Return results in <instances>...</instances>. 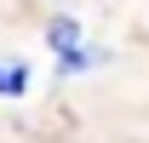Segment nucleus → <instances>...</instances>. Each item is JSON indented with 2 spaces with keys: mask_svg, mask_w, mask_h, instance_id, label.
<instances>
[{
  "mask_svg": "<svg viewBox=\"0 0 149 143\" xmlns=\"http://www.w3.org/2000/svg\"><path fill=\"white\" fill-rule=\"evenodd\" d=\"M46 46H52L57 57H63V52H74V46H80V29H74V17H52V23H46Z\"/></svg>",
  "mask_w": 149,
  "mask_h": 143,
  "instance_id": "f257e3e1",
  "label": "nucleus"
},
{
  "mask_svg": "<svg viewBox=\"0 0 149 143\" xmlns=\"http://www.w3.org/2000/svg\"><path fill=\"white\" fill-rule=\"evenodd\" d=\"M23 86H29V74H23V63H12V69H0V97H17Z\"/></svg>",
  "mask_w": 149,
  "mask_h": 143,
  "instance_id": "f03ea898",
  "label": "nucleus"
},
{
  "mask_svg": "<svg viewBox=\"0 0 149 143\" xmlns=\"http://www.w3.org/2000/svg\"><path fill=\"white\" fill-rule=\"evenodd\" d=\"M92 57H103V52H92V46H74V52H63V74H80V69H92Z\"/></svg>",
  "mask_w": 149,
  "mask_h": 143,
  "instance_id": "7ed1b4c3",
  "label": "nucleus"
}]
</instances>
